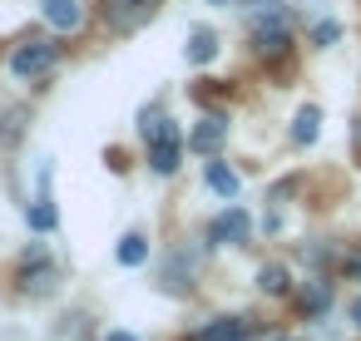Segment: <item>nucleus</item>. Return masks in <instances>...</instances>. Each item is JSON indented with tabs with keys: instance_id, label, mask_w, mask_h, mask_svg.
I'll list each match as a JSON object with an SVG mask.
<instances>
[{
	"instance_id": "f257e3e1",
	"label": "nucleus",
	"mask_w": 361,
	"mask_h": 341,
	"mask_svg": "<svg viewBox=\"0 0 361 341\" xmlns=\"http://www.w3.org/2000/svg\"><path fill=\"white\" fill-rule=\"evenodd\" d=\"M144 144H149V168L154 173H173L178 168V159H183V134H178V124H169L164 114H144Z\"/></svg>"
},
{
	"instance_id": "f03ea898",
	"label": "nucleus",
	"mask_w": 361,
	"mask_h": 341,
	"mask_svg": "<svg viewBox=\"0 0 361 341\" xmlns=\"http://www.w3.org/2000/svg\"><path fill=\"white\" fill-rule=\"evenodd\" d=\"M55 60H60V45L30 35V40H20V45L11 50V75H16V80H45V75L55 70Z\"/></svg>"
},
{
	"instance_id": "7ed1b4c3",
	"label": "nucleus",
	"mask_w": 361,
	"mask_h": 341,
	"mask_svg": "<svg viewBox=\"0 0 361 341\" xmlns=\"http://www.w3.org/2000/svg\"><path fill=\"white\" fill-rule=\"evenodd\" d=\"M149 20H154V0H104V25L119 35H134Z\"/></svg>"
},
{
	"instance_id": "20e7f679",
	"label": "nucleus",
	"mask_w": 361,
	"mask_h": 341,
	"mask_svg": "<svg viewBox=\"0 0 361 341\" xmlns=\"http://www.w3.org/2000/svg\"><path fill=\"white\" fill-rule=\"evenodd\" d=\"M55 287H60V267H50L45 257H40L35 267L25 262V272H20V292H25V297H50Z\"/></svg>"
},
{
	"instance_id": "39448f33",
	"label": "nucleus",
	"mask_w": 361,
	"mask_h": 341,
	"mask_svg": "<svg viewBox=\"0 0 361 341\" xmlns=\"http://www.w3.org/2000/svg\"><path fill=\"white\" fill-rule=\"evenodd\" d=\"M40 11H45V20L55 25V30H80L85 25V11H80V0H40Z\"/></svg>"
},
{
	"instance_id": "423d86ee",
	"label": "nucleus",
	"mask_w": 361,
	"mask_h": 341,
	"mask_svg": "<svg viewBox=\"0 0 361 341\" xmlns=\"http://www.w3.org/2000/svg\"><path fill=\"white\" fill-rule=\"evenodd\" d=\"M223 139H228V119H223V114H208V119L188 134V149H193V154H213Z\"/></svg>"
},
{
	"instance_id": "0eeeda50",
	"label": "nucleus",
	"mask_w": 361,
	"mask_h": 341,
	"mask_svg": "<svg viewBox=\"0 0 361 341\" xmlns=\"http://www.w3.org/2000/svg\"><path fill=\"white\" fill-rule=\"evenodd\" d=\"M213 242H247V213L243 208H228L213 223Z\"/></svg>"
},
{
	"instance_id": "6e6552de",
	"label": "nucleus",
	"mask_w": 361,
	"mask_h": 341,
	"mask_svg": "<svg viewBox=\"0 0 361 341\" xmlns=\"http://www.w3.org/2000/svg\"><path fill=\"white\" fill-rule=\"evenodd\" d=\"M317 134H322V109L317 104H302L297 119H292V139L297 144H317Z\"/></svg>"
},
{
	"instance_id": "1a4fd4ad",
	"label": "nucleus",
	"mask_w": 361,
	"mask_h": 341,
	"mask_svg": "<svg viewBox=\"0 0 361 341\" xmlns=\"http://www.w3.org/2000/svg\"><path fill=\"white\" fill-rule=\"evenodd\" d=\"M213 55H218V35H213L208 25H198V30L188 35V60H193V65H208Z\"/></svg>"
},
{
	"instance_id": "9d476101",
	"label": "nucleus",
	"mask_w": 361,
	"mask_h": 341,
	"mask_svg": "<svg viewBox=\"0 0 361 341\" xmlns=\"http://www.w3.org/2000/svg\"><path fill=\"white\" fill-rule=\"evenodd\" d=\"M208 188H213L218 198H238V173H233L228 163H208Z\"/></svg>"
},
{
	"instance_id": "9b49d317",
	"label": "nucleus",
	"mask_w": 361,
	"mask_h": 341,
	"mask_svg": "<svg viewBox=\"0 0 361 341\" xmlns=\"http://www.w3.org/2000/svg\"><path fill=\"white\" fill-rule=\"evenodd\" d=\"M198 341H243V321L238 316H218L213 326L198 331Z\"/></svg>"
},
{
	"instance_id": "f8f14e48",
	"label": "nucleus",
	"mask_w": 361,
	"mask_h": 341,
	"mask_svg": "<svg viewBox=\"0 0 361 341\" xmlns=\"http://www.w3.org/2000/svg\"><path fill=\"white\" fill-rule=\"evenodd\" d=\"M25 119H30L25 109H6V114H0V149H11L25 134Z\"/></svg>"
},
{
	"instance_id": "ddd939ff",
	"label": "nucleus",
	"mask_w": 361,
	"mask_h": 341,
	"mask_svg": "<svg viewBox=\"0 0 361 341\" xmlns=\"http://www.w3.org/2000/svg\"><path fill=\"white\" fill-rule=\"evenodd\" d=\"M119 262H124V267H144V262H149V242H144L139 232H129V237L119 242Z\"/></svg>"
},
{
	"instance_id": "4468645a",
	"label": "nucleus",
	"mask_w": 361,
	"mask_h": 341,
	"mask_svg": "<svg viewBox=\"0 0 361 341\" xmlns=\"http://www.w3.org/2000/svg\"><path fill=\"white\" fill-rule=\"evenodd\" d=\"M326 302H331V287H326V282H312V287H302V297H297V306L312 311V316H317Z\"/></svg>"
},
{
	"instance_id": "2eb2a0df",
	"label": "nucleus",
	"mask_w": 361,
	"mask_h": 341,
	"mask_svg": "<svg viewBox=\"0 0 361 341\" xmlns=\"http://www.w3.org/2000/svg\"><path fill=\"white\" fill-rule=\"evenodd\" d=\"M25 223H30L35 232H50V228H55V208H50V198L30 203V208H25Z\"/></svg>"
},
{
	"instance_id": "dca6fc26",
	"label": "nucleus",
	"mask_w": 361,
	"mask_h": 341,
	"mask_svg": "<svg viewBox=\"0 0 361 341\" xmlns=\"http://www.w3.org/2000/svg\"><path fill=\"white\" fill-rule=\"evenodd\" d=\"M257 287H262L267 297H282V292H287V272H282L277 262H267V267L257 272Z\"/></svg>"
},
{
	"instance_id": "f3484780",
	"label": "nucleus",
	"mask_w": 361,
	"mask_h": 341,
	"mask_svg": "<svg viewBox=\"0 0 361 341\" xmlns=\"http://www.w3.org/2000/svg\"><path fill=\"white\" fill-rule=\"evenodd\" d=\"M336 35H341V30H336V25H331V20H326V25H317V45H331V40H336Z\"/></svg>"
},
{
	"instance_id": "a211bd4d",
	"label": "nucleus",
	"mask_w": 361,
	"mask_h": 341,
	"mask_svg": "<svg viewBox=\"0 0 361 341\" xmlns=\"http://www.w3.org/2000/svg\"><path fill=\"white\" fill-rule=\"evenodd\" d=\"M104 341H139V336H129V331H109Z\"/></svg>"
},
{
	"instance_id": "6ab92c4d",
	"label": "nucleus",
	"mask_w": 361,
	"mask_h": 341,
	"mask_svg": "<svg viewBox=\"0 0 361 341\" xmlns=\"http://www.w3.org/2000/svg\"><path fill=\"white\" fill-rule=\"evenodd\" d=\"M351 321H356V326H361V297H356V302H351Z\"/></svg>"
},
{
	"instance_id": "aec40b11",
	"label": "nucleus",
	"mask_w": 361,
	"mask_h": 341,
	"mask_svg": "<svg viewBox=\"0 0 361 341\" xmlns=\"http://www.w3.org/2000/svg\"><path fill=\"white\" fill-rule=\"evenodd\" d=\"M218 6H223V0H218Z\"/></svg>"
}]
</instances>
